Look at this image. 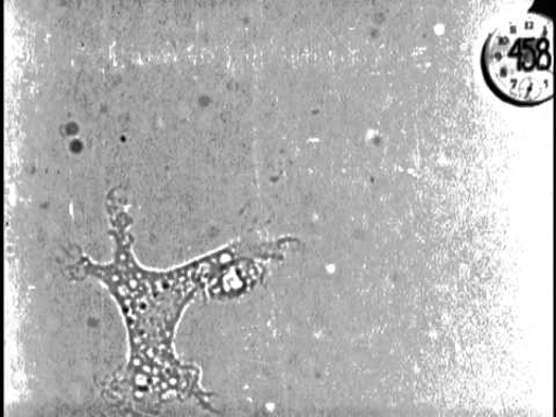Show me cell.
Segmentation results:
<instances>
[{
	"label": "cell",
	"mask_w": 556,
	"mask_h": 417,
	"mask_svg": "<svg viewBox=\"0 0 556 417\" xmlns=\"http://www.w3.org/2000/svg\"><path fill=\"white\" fill-rule=\"evenodd\" d=\"M483 77L493 92L515 106H536L553 96V24L523 13L501 24L481 52Z\"/></svg>",
	"instance_id": "obj_1"
}]
</instances>
